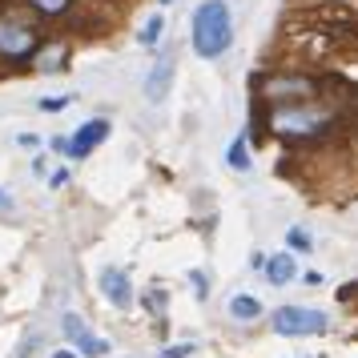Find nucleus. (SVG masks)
<instances>
[{"mask_svg": "<svg viewBox=\"0 0 358 358\" xmlns=\"http://www.w3.org/2000/svg\"><path fill=\"white\" fill-rule=\"evenodd\" d=\"M270 125H274L282 137H318V133L330 125V113L294 101V105H278L274 117H270Z\"/></svg>", "mask_w": 358, "mask_h": 358, "instance_id": "f03ea898", "label": "nucleus"}, {"mask_svg": "<svg viewBox=\"0 0 358 358\" xmlns=\"http://www.w3.org/2000/svg\"><path fill=\"white\" fill-rule=\"evenodd\" d=\"M97 286L101 294H105V302L117 310H129L133 306V286H129V278H125V270H117V266H105L97 278Z\"/></svg>", "mask_w": 358, "mask_h": 358, "instance_id": "39448f33", "label": "nucleus"}, {"mask_svg": "<svg viewBox=\"0 0 358 358\" xmlns=\"http://www.w3.org/2000/svg\"><path fill=\"white\" fill-rule=\"evenodd\" d=\"M65 334L77 342V346H81L85 338H93V334L85 330V318H81V314H65Z\"/></svg>", "mask_w": 358, "mask_h": 358, "instance_id": "9b49d317", "label": "nucleus"}, {"mask_svg": "<svg viewBox=\"0 0 358 358\" xmlns=\"http://www.w3.org/2000/svg\"><path fill=\"white\" fill-rule=\"evenodd\" d=\"M294 274H298V266H294L290 254H274V258L266 262V278H270L274 286H286V282H290Z\"/></svg>", "mask_w": 358, "mask_h": 358, "instance_id": "6e6552de", "label": "nucleus"}, {"mask_svg": "<svg viewBox=\"0 0 358 358\" xmlns=\"http://www.w3.org/2000/svg\"><path fill=\"white\" fill-rule=\"evenodd\" d=\"M29 4H33L36 13H45V17H61L73 0H29Z\"/></svg>", "mask_w": 358, "mask_h": 358, "instance_id": "f8f14e48", "label": "nucleus"}, {"mask_svg": "<svg viewBox=\"0 0 358 358\" xmlns=\"http://www.w3.org/2000/svg\"><path fill=\"white\" fill-rule=\"evenodd\" d=\"M169 85H173V57H162L157 65L149 69V77H145V97L157 105V101H165Z\"/></svg>", "mask_w": 358, "mask_h": 358, "instance_id": "0eeeda50", "label": "nucleus"}, {"mask_svg": "<svg viewBox=\"0 0 358 358\" xmlns=\"http://www.w3.org/2000/svg\"><path fill=\"white\" fill-rule=\"evenodd\" d=\"M109 129H113V125H109L105 117H93V121H85L81 129L73 133V141H69V153H73V157H89V153H93V149L105 141V137H109Z\"/></svg>", "mask_w": 358, "mask_h": 358, "instance_id": "423d86ee", "label": "nucleus"}, {"mask_svg": "<svg viewBox=\"0 0 358 358\" xmlns=\"http://www.w3.org/2000/svg\"><path fill=\"white\" fill-rule=\"evenodd\" d=\"M36 49V33L29 24H20V20H0V57H29Z\"/></svg>", "mask_w": 358, "mask_h": 358, "instance_id": "20e7f679", "label": "nucleus"}, {"mask_svg": "<svg viewBox=\"0 0 358 358\" xmlns=\"http://www.w3.org/2000/svg\"><path fill=\"white\" fill-rule=\"evenodd\" d=\"M234 41V20H229L226 0H201L194 8V52L206 61H217Z\"/></svg>", "mask_w": 358, "mask_h": 358, "instance_id": "f257e3e1", "label": "nucleus"}, {"mask_svg": "<svg viewBox=\"0 0 358 358\" xmlns=\"http://www.w3.org/2000/svg\"><path fill=\"white\" fill-rule=\"evenodd\" d=\"M61 57H65V49H61V45H57V49H49V57L41 52V69H49V73H52V69H61V65H57Z\"/></svg>", "mask_w": 358, "mask_h": 358, "instance_id": "4468645a", "label": "nucleus"}, {"mask_svg": "<svg viewBox=\"0 0 358 358\" xmlns=\"http://www.w3.org/2000/svg\"><path fill=\"white\" fill-rule=\"evenodd\" d=\"M286 238H290L294 250H310V234H306V229H290Z\"/></svg>", "mask_w": 358, "mask_h": 358, "instance_id": "2eb2a0df", "label": "nucleus"}, {"mask_svg": "<svg viewBox=\"0 0 358 358\" xmlns=\"http://www.w3.org/2000/svg\"><path fill=\"white\" fill-rule=\"evenodd\" d=\"M52 358H81V355H73V350H57Z\"/></svg>", "mask_w": 358, "mask_h": 358, "instance_id": "a211bd4d", "label": "nucleus"}, {"mask_svg": "<svg viewBox=\"0 0 358 358\" xmlns=\"http://www.w3.org/2000/svg\"><path fill=\"white\" fill-rule=\"evenodd\" d=\"M229 169H238V173H250V149H245V137H238V141H229V153H226Z\"/></svg>", "mask_w": 358, "mask_h": 358, "instance_id": "1a4fd4ad", "label": "nucleus"}, {"mask_svg": "<svg viewBox=\"0 0 358 358\" xmlns=\"http://www.w3.org/2000/svg\"><path fill=\"white\" fill-rule=\"evenodd\" d=\"M185 355H194V346H169L162 358H185Z\"/></svg>", "mask_w": 358, "mask_h": 358, "instance_id": "f3484780", "label": "nucleus"}, {"mask_svg": "<svg viewBox=\"0 0 358 358\" xmlns=\"http://www.w3.org/2000/svg\"><path fill=\"white\" fill-rule=\"evenodd\" d=\"M270 326H274V334H282V338L322 334L326 330V314L322 310H310V306H282V310H274Z\"/></svg>", "mask_w": 358, "mask_h": 358, "instance_id": "7ed1b4c3", "label": "nucleus"}, {"mask_svg": "<svg viewBox=\"0 0 358 358\" xmlns=\"http://www.w3.org/2000/svg\"><path fill=\"white\" fill-rule=\"evenodd\" d=\"M157 4H169V0H157Z\"/></svg>", "mask_w": 358, "mask_h": 358, "instance_id": "aec40b11", "label": "nucleus"}, {"mask_svg": "<svg viewBox=\"0 0 358 358\" xmlns=\"http://www.w3.org/2000/svg\"><path fill=\"white\" fill-rule=\"evenodd\" d=\"M8 206H13V197H4V194H0V210H8Z\"/></svg>", "mask_w": 358, "mask_h": 358, "instance_id": "6ab92c4d", "label": "nucleus"}, {"mask_svg": "<svg viewBox=\"0 0 358 358\" xmlns=\"http://www.w3.org/2000/svg\"><path fill=\"white\" fill-rule=\"evenodd\" d=\"M69 105V97H49V101H41L36 109H49V113H57V109H65Z\"/></svg>", "mask_w": 358, "mask_h": 358, "instance_id": "dca6fc26", "label": "nucleus"}, {"mask_svg": "<svg viewBox=\"0 0 358 358\" xmlns=\"http://www.w3.org/2000/svg\"><path fill=\"white\" fill-rule=\"evenodd\" d=\"M229 314L242 318V322H250V318H258L262 314V306L254 302V298H245V294H234V298H229Z\"/></svg>", "mask_w": 358, "mask_h": 358, "instance_id": "9d476101", "label": "nucleus"}, {"mask_svg": "<svg viewBox=\"0 0 358 358\" xmlns=\"http://www.w3.org/2000/svg\"><path fill=\"white\" fill-rule=\"evenodd\" d=\"M157 41H162V17L153 13V17L145 20V33H141V45H145V49H153Z\"/></svg>", "mask_w": 358, "mask_h": 358, "instance_id": "ddd939ff", "label": "nucleus"}]
</instances>
